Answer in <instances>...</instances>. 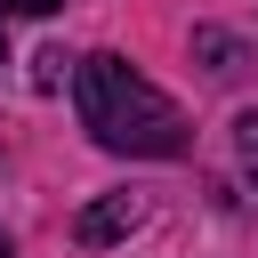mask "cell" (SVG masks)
Wrapping results in <instances>:
<instances>
[{"label": "cell", "instance_id": "1", "mask_svg": "<svg viewBox=\"0 0 258 258\" xmlns=\"http://www.w3.org/2000/svg\"><path fill=\"white\" fill-rule=\"evenodd\" d=\"M73 105H81V129L105 153H145V161H177L185 153V113L145 73H129V56H113V48L73 64Z\"/></svg>", "mask_w": 258, "mask_h": 258}, {"label": "cell", "instance_id": "3", "mask_svg": "<svg viewBox=\"0 0 258 258\" xmlns=\"http://www.w3.org/2000/svg\"><path fill=\"white\" fill-rule=\"evenodd\" d=\"M194 56H210V73H218V81H234V73H242V48H234L226 32H210V24L194 32Z\"/></svg>", "mask_w": 258, "mask_h": 258}, {"label": "cell", "instance_id": "4", "mask_svg": "<svg viewBox=\"0 0 258 258\" xmlns=\"http://www.w3.org/2000/svg\"><path fill=\"white\" fill-rule=\"evenodd\" d=\"M64 81H73V56L64 48H40L32 56V89H64Z\"/></svg>", "mask_w": 258, "mask_h": 258}, {"label": "cell", "instance_id": "6", "mask_svg": "<svg viewBox=\"0 0 258 258\" xmlns=\"http://www.w3.org/2000/svg\"><path fill=\"white\" fill-rule=\"evenodd\" d=\"M0 8H8V16H56L64 0H0Z\"/></svg>", "mask_w": 258, "mask_h": 258}, {"label": "cell", "instance_id": "7", "mask_svg": "<svg viewBox=\"0 0 258 258\" xmlns=\"http://www.w3.org/2000/svg\"><path fill=\"white\" fill-rule=\"evenodd\" d=\"M0 64H8V32H0Z\"/></svg>", "mask_w": 258, "mask_h": 258}, {"label": "cell", "instance_id": "5", "mask_svg": "<svg viewBox=\"0 0 258 258\" xmlns=\"http://www.w3.org/2000/svg\"><path fill=\"white\" fill-rule=\"evenodd\" d=\"M234 153H242V169H250V185H258V105L234 121Z\"/></svg>", "mask_w": 258, "mask_h": 258}, {"label": "cell", "instance_id": "8", "mask_svg": "<svg viewBox=\"0 0 258 258\" xmlns=\"http://www.w3.org/2000/svg\"><path fill=\"white\" fill-rule=\"evenodd\" d=\"M0 258H8V234H0Z\"/></svg>", "mask_w": 258, "mask_h": 258}, {"label": "cell", "instance_id": "2", "mask_svg": "<svg viewBox=\"0 0 258 258\" xmlns=\"http://www.w3.org/2000/svg\"><path fill=\"white\" fill-rule=\"evenodd\" d=\"M145 226V202L137 194H97L81 218H73V242L81 250H105V242H121V234H137Z\"/></svg>", "mask_w": 258, "mask_h": 258}]
</instances>
